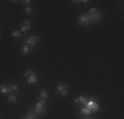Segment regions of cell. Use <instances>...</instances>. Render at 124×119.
Instances as JSON below:
<instances>
[{
	"label": "cell",
	"instance_id": "4fadbf2b",
	"mask_svg": "<svg viewBox=\"0 0 124 119\" xmlns=\"http://www.w3.org/2000/svg\"><path fill=\"white\" fill-rule=\"evenodd\" d=\"M8 102L9 103H16L17 102V95L15 93H9L8 94Z\"/></svg>",
	"mask_w": 124,
	"mask_h": 119
},
{
	"label": "cell",
	"instance_id": "7402d4cb",
	"mask_svg": "<svg viewBox=\"0 0 124 119\" xmlns=\"http://www.w3.org/2000/svg\"><path fill=\"white\" fill-rule=\"evenodd\" d=\"M21 119H25V118H21Z\"/></svg>",
	"mask_w": 124,
	"mask_h": 119
},
{
	"label": "cell",
	"instance_id": "5bb4252c",
	"mask_svg": "<svg viewBox=\"0 0 124 119\" xmlns=\"http://www.w3.org/2000/svg\"><path fill=\"white\" fill-rule=\"evenodd\" d=\"M81 114H82V115H90L91 111L87 109L86 106H82V107H81Z\"/></svg>",
	"mask_w": 124,
	"mask_h": 119
},
{
	"label": "cell",
	"instance_id": "44dd1931",
	"mask_svg": "<svg viewBox=\"0 0 124 119\" xmlns=\"http://www.w3.org/2000/svg\"><path fill=\"white\" fill-rule=\"evenodd\" d=\"M86 119H94V118H86Z\"/></svg>",
	"mask_w": 124,
	"mask_h": 119
},
{
	"label": "cell",
	"instance_id": "ac0fdd59",
	"mask_svg": "<svg viewBox=\"0 0 124 119\" xmlns=\"http://www.w3.org/2000/svg\"><path fill=\"white\" fill-rule=\"evenodd\" d=\"M25 12H26L28 15H31L32 12H33V7H32V5H28V7L25 8Z\"/></svg>",
	"mask_w": 124,
	"mask_h": 119
},
{
	"label": "cell",
	"instance_id": "2e32d148",
	"mask_svg": "<svg viewBox=\"0 0 124 119\" xmlns=\"http://www.w3.org/2000/svg\"><path fill=\"white\" fill-rule=\"evenodd\" d=\"M40 98L42 101H45L46 98H48V91H46V90H41L40 91Z\"/></svg>",
	"mask_w": 124,
	"mask_h": 119
},
{
	"label": "cell",
	"instance_id": "8992f818",
	"mask_svg": "<svg viewBox=\"0 0 124 119\" xmlns=\"http://www.w3.org/2000/svg\"><path fill=\"white\" fill-rule=\"evenodd\" d=\"M57 91H58V94L66 97V95L69 94V87H67L65 83H58V85H57Z\"/></svg>",
	"mask_w": 124,
	"mask_h": 119
},
{
	"label": "cell",
	"instance_id": "277c9868",
	"mask_svg": "<svg viewBox=\"0 0 124 119\" xmlns=\"http://www.w3.org/2000/svg\"><path fill=\"white\" fill-rule=\"evenodd\" d=\"M45 110H46V103H45V101L40 99V101H38V102L36 103V107H34V111H36L38 115H42L44 112H45Z\"/></svg>",
	"mask_w": 124,
	"mask_h": 119
},
{
	"label": "cell",
	"instance_id": "6da1fadb",
	"mask_svg": "<svg viewBox=\"0 0 124 119\" xmlns=\"http://www.w3.org/2000/svg\"><path fill=\"white\" fill-rule=\"evenodd\" d=\"M87 16L90 17L91 21H100L102 20V12H100L99 9H96V8H91L90 11H88Z\"/></svg>",
	"mask_w": 124,
	"mask_h": 119
},
{
	"label": "cell",
	"instance_id": "3957f363",
	"mask_svg": "<svg viewBox=\"0 0 124 119\" xmlns=\"http://www.w3.org/2000/svg\"><path fill=\"white\" fill-rule=\"evenodd\" d=\"M86 107H87L88 110H90L91 112H95V111H98V110H99V103L96 102L95 98H91L90 101H87Z\"/></svg>",
	"mask_w": 124,
	"mask_h": 119
},
{
	"label": "cell",
	"instance_id": "9c48e42d",
	"mask_svg": "<svg viewBox=\"0 0 124 119\" xmlns=\"http://www.w3.org/2000/svg\"><path fill=\"white\" fill-rule=\"evenodd\" d=\"M29 28H31V21H29V20H25V21L21 24V28H20L19 31L21 32V33H26V32L29 31Z\"/></svg>",
	"mask_w": 124,
	"mask_h": 119
},
{
	"label": "cell",
	"instance_id": "9a60e30c",
	"mask_svg": "<svg viewBox=\"0 0 124 119\" xmlns=\"http://www.w3.org/2000/svg\"><path fill=\"white\" fill-rule=\"evenodd\" d=\"M17 90H19V86L16 83H9V93H15Z\"/></svg>",
	"mask_w": 124,
	"mask_h": 119
},
{
	"label": "cell",
	"instance_id": "ba28073f",
	"mask_svg": "<svg viewBox=\"0 0 124 119\" xmlns=\"http://www.w3.org/2000/svg\"><path fill=\"white\" fill-rule=\"evenodd\" d=\"M74 102L77 103V105H81V107H82V106H86L87 99H86V97H85V95H78V97L74 99Z\"/></svg>",
	"mask_w": 124,
	"mask_h": 119
},
{
	"label": "cell",
	"instance_id": "e0dca14e",
	"mask_svg": "<svg viewBox=\"0 0 124 119\" xmlns=\"http://www.w3.org/2000/svg\"><path fill=\"white\" fill-rule=\"evenodd\" d=\"M12 36H13L15 38H20V37H21V32H20L19 29H16V31L12 32Z\"/></svg>",
	"mask_w": 124,
	"mask_h": 119
},
{
	"label": "cell",
	"instance_id": "7c38bea8",
	"mask_svg": "<svg viewBox=\"0 0 124 119\" xmlns=\"http://www.w3.org/2000/svg\"><path fill=\"white\" fill-rule=\"evenodd\" d=\"M32 50V46L31 45H28V44H23V46H21V52H23V54H28L29 52Z\"/></svg>",
	"mask_w": 124,
	"mask_h": 119
},
{
	"label": "cell",
	"instance_id": "d6986e66",
	"mask_svg": "<svg viewBox=\"0 0 124 119\" xmlns=\"http://www.w3.org/2000/svg\"><path fill=\"white\" fill-rule=\"evenodd\" d=\"M74 4H87L88 0H81V1H73Z\"/></svg>",
	"mask_w": 124,
	"mask_h": 119
},
{
	"label": "cell",
	"instance_id": "8fae6325",
	"mask_svg": "<svg viewBox=\"0 0 124 119\" xmlns=\"http://www.w3.org/2000/svg\"><path fill=\"white\" fill-rule=\"evenodd\" d=\"M38 117H40V115H38L37 112L34 111V110H31V111L26 112L25 119H38Z\"/></svg>",
	"mask_w": 124,
	"mask_h": 119
},
{
	"label": "cell",
	"instance_id": "52a82bcc",
	"mask_svg": "<svg viewBox=\"0 0 124 119\" xmlns=\"http://www.w3.org/2000/svg\"><path fill=\"white\" fill-rule=\"evenodd\" d=\"M38 42H40V37H37V36H31V37H28L25 40V44H28V45H31V46L37 45Z\"/></svg>",
	"mask_w": 124,
	"mask_h": 119
},
{
	"label": "cell",
	"instance_id": "30bf717a",
	"mask_svg": "<svg viewBox=\"0 0 124 119\" xmlns=\"http://www.w3.org/2000/svg\"><path fill=\"white\" fill-rule=\"evenodd\" d=\"M0 93H3V94H9V83H7V82L0 83Z\"/></svg>",
	"mask_w": 124,
	"mask_h": 119
},
{
	"label": "cell",
	"instance_id": "603a6c76",
	"mask_svg": "<svg viewBox=\"0 0 124 119\" xmlns=\"http://www.w3.org/2000/svg\"><path fill=\"white\" fill-rule=\"evenodd\" d=\"M0 38H1V36H0Z\"/></svg>",
	"mask_w": 124,
	"mask_h": 119
},
{
	"label": "cell",
	"instance_id": "7a4b0ae2",
	"mask_svg": "<svg viewBox=\"0 0 124 119\" xmlns=\"http://www.w3.org/2000/svg\"><path fill=\"white\" fill-rule=\"evenodd\" d=\"M24 77L26 78V81H28V83H37V76L36 73H34L33 70H26L24 73Z\"/></svg>",
	"mask_w": 124,
	"mask_h": 119
},
{
	"label": "cell",
	"instance_id": "5b68a950",
	"mask_svg": "<svg viewBox=\"0 0 124 119\" xmlns=\"http://www.w3.org/2000/svg\"><path fill=\"white\" fill-rule=\"evenodd\" d=\"M78 21H79L81 25H83V26H88V25L93 24V21L90 20V17H88L87 15H81V16L78 17Z\"/></svg>",
	"mask_w": 124,
	"mask_h": 119
},
{
	"label": "cell",
	"instance_id": "ffe728a7",
	"mask_svg": "<svg viewBox=\"0 0 124 119\" xmlns=\"http://www.w3.org/2000/svg\"><path fill=\"white\" fill-rule=\"evenodd\" d=\"M21 3H23V4H25V5H31L32 1H31V0H25V1H21Z\"/></svg>",
	"mask_w": 124,
	"mask_h": 119
}]
</instances>
